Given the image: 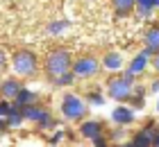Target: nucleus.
Here are the masks:
<instances>
[{"label": "nucleus", "mask_w": 159, "mask_h": 147, "mask_svg": "<svg viewBox=\"0 0 159 147\" xmlns=\"http://www.w3.org/2000/svg\"><path fill=\"white\" fill-rule=\"evenodd\" d=\"M157 111H159V93H157Z\"/></svg>", "instance_id": "obj_28"}, {"label": "nucleus", "mask_w": 159, "mask_h": 147, "mask_svg": "<svg viewBox=\"0 0 159 147\" xmlns=\"http://www.w3.org/2000/svg\"><path fill=\"white\" fill-rule=\"evenodd\" d=\"M70 66H73V57H70L68 50L55 48V50L48 52L46 61H43V70H46L48 77H57V75H61V72H68Z\"/></svg>", "instance_id": "obj_2"}, {"label": "nucleus", "mask_w": 159, "mask_h": 147, "mask_svg": "<svg viewBox=\"0 0 159 147\" xmlns=\"http://www.w3.org/2000/svg\"><path fill=\"white\" fill-rule=\"evenodd\" d=\"M111 2H114V9H116V14H120V16H127V14L134 9L136 0H111Z\"/></svg>", "instance_id": "obj_19"}, {"label": "nucleus", "mask_w": 159, "mask_h": 147, "mask_svg": "<svg viewBox=\"0 0 159 147\" xmlns=\"http://www.w3.org/2000/svg\"><path fill=\"white\" fill-rule=\"evenodd\" d=\"M75 82V75H73V70H68V72H61V75H57V77H50V84H52L55 88H66Z\"/></svg>", "instance_id": "obj_18"}, {"label": "nucleus", "mask_w": 159, "mask_h": 147, "mask_svg": "<svg viewBox=\"0 0 159 147\" xmlns=\"http://www.w3.org/2000/svg\"><path fill=\"white\" fill-rule=\"evenodd\" d=\"M70 70H73L75 79H91L96 77L100 70H102V63L98 61L96 57H77L73 59V66H70Z\"/></svg>", "instance_id": "obj_5"}, {"label": "nucleus", "mask_w": 159, "mask_h": 147, "mask_svg": "<svg viewBox=\"0 0 159 147\" xmlns=\"http://www.w3.org/2000/svg\"><path fill=\"white\" fill-rule=\"evenodd\" d=\"M0 84H2V79H0Z\"/></svg>", "instance_id": "obj_29"}, {"label": "nucleus", "mask_w": 159, "mask_h": 147, "mask_svg": "<svg viewBox=\"0 0 159 147\" xmlns=\"http://www.w3.org/2000/svg\"><path fill=\"white\" fill-rule=\"evenodd\" d=\"M64 141H66V131H55L52 138H50V143H52V145H59Z\"/></svg>", "instance_id": "obj_23"}, {"label": "nucleus", "mask_w": 159, "mask_h": 147, "mask_svg": "<svg viewBox=\"0 0 159 147\" xmlns=\"http://www.w3.org/2000/svg\"><path fill=\"white\" fill-rule=\"evenodd\" d=\"M152 54H155V50H152V48H150V45H143V50H141L139 54H134V59L129 61V66H127V68L123 70V72H127V75H129V77H134V79H136V77H141L143 72L148 70Z\"/></svg>", "instance_id": "obj_7"}, {"label": "nucleus", "mask_w": 159, "mask_h": 147, "mask_svg": "<svg viewBox=\"0 0 159 147\" xmlns=\"http://www.w3.org/2000/svg\"><path fill=\"white\" fill-rule=\"evenodd\" d=\"M102 134V122L100 120H84L82 124H80V136L82 138H96Z\"/></svg>", "instance_id": "obj_11"}, {"label": "nucleus", "mask_w": 159, "mask_h": 147, "mask_svg": "<svg viewBox=\"0 0 159 147\" xmlns=\"http://www.w3.org/2000/svg\"><path fill=\"white\" fill-rule=\"evenodd\" d=\"M100 63H102V70L111 72V75H116V72L123 70V57H120L118 52H107Z\"/></svg>", "instance_id": "obj_10"}, {"label": "nucleus", "mask_w": 159, "mask_h": 147, "mask_svg": "<svg viewBox=\"0 0 159 147\" xmlns=\"http://www.w3.org/2000/svg\"><path fill=\"white\" fill-rule=\"evenodd\" d=\"M66 20H55V23H50L48 25V32L50 34H64V32H66Z\"/></svg>", "instance_id": "obj_21"}, {"label": "nucleus", "mask_w": 159, "mask_h": 147, "mask_svg": "<svg viewBox=\"0 0 159 147\" xmlns=\"http://www.w3.org/2000/svg\"><path fill=\"white\" fill-rule=\"evenodd\" d=\"M134 91V77H129L127 72H116L109 82H107V97L114 102H127L129 95Z\"/></svg>", "instance_id": "obj_1"}, {"label": "nucleus", "mask_w": 159, "mask_h": 147, "mask_svg": "<svg viewBox=\"0 0 159 147\" xmlns=\"http://www.w3.org/2000/svg\"><path fill=\"white\" fill-rule=\"evenodd\" d=\"M146 93H148V88L134 84V91H132V95H129L127 102H132L134 109H143V106H146Z\"/></svg>", "instance_id": "obj_16"}, {"label": "nucleus", "mask_w": 159, "mask_h": 147, "mask_svg": "<svg viewBox=\"0 0 159 147\" xmlns=\"http://www.w3.org/2000/svg\"><path fill=\"white\" fill-rule=\"evenodd\" d=\"M61 115L66 118V120H84L86 118V111H89V102L84 97H80L75 93H66L61 97Z\"/></svg>", "instance_id": "obj_4"}, {"label": "nucleus", "mask_w": 159, "mask_h": 147, "mask_svg": "<svg viewBox=\"0 0 159 147\" xmlns=\"http://www.w3.org/2000/svg\"><path fill=\"white\" fill-rule=\"evenodd\" d=\"M157 129H159V124H157Z\"/></svg>", "instance_id": "obj_30"}, {"label": "nucleus", "mask_w": 159, "mask_h": 147, "mask_svg": "<svg viewBox=\"0 0 159 147\" xmlns=\"http://www.w3.org/2000/svg\"><path fill=\"white\" fill-rule=\"evenodd\" d=\"M155 134H157V129H155V127H146V129H141L139 134H134L132 145H134V147H150V145H152Z\"/></svg>", "instance_id": "obj_12"}, {"label": "nucleus", "mask_w": 159, "mask_h": 147, "mask_svg": "<svg viewBox=\"0 0 159 147\" xmlns=\"http://www.w3.org/2000/svg\"><path fill=\"white\" fill-rule=\"evenodd\" d=\"M86 102H89L91 106H105V95H102V93H98V91H93V93H89Z\"/></svg>", "instance_id": "obj_20"}, {"label": "nucleus", "mask_w": 159, "mask_h": 147, "mask_svg": "<svg viewBox=\"0 0 159 147\" xmlns=\"http://www.w3.org/2000/svg\"><path fill=\"white\" fill-rule=\"evenodd\" d=\"M20 88H23V84H20L16 77H7V79H2V84H0V97L14 100Z\"/></svg>", "instance_id": "obj_9"}, {"label": "nucleus", "mask_w": 159, "mask_h": 147, "mask_svg": "<svg viewBox=\"0 0 159 147\" xmlns=\"http://www.w3.org/2000/svg\"><path fill=\"white\" fill-rule=\"evenodd\" d=\"M152 145L159 147V129H157V134H155V138H152Z\"/></svg>", "instance_id": "obj_27"}, {"label": "nucleus", "mask_w": 159, "mask_h": 147, "mask_svg": "<svg viewBox=\"0 0 159 147\" xmlns=\"http://www.w3.org/2000/svg\"><path fill=\"white\" fill-rule=\"evenodd\" d=\"M134 9L141 18H148L152 16V11H159V0H136Z\"/></svg>", "instance_id": "obj_13"}, {"label": "nucleus", "mask_w": 159, "mask_h": 147, "mask_svg": "<svg viewBox=\"0 0 159 147\" xmlns=\"http://www.w3.org/2000/svg\"><path fill=\"white\" fill-rule=\"evenodd\" d=\"M148 93H155V95L159 93V77H157V79H152V82L148 84Z\"/></svg>", "instance_id": "obj_24"}, {"label": "nucleus", "mask_w": 159, "mask_h": 147, "mask_svg": "<svg viewBox=\"0 0 159 147\" xmlns=\"http://www.w3.org/2000/svg\"><path fill=\"white\" fill-rule=\"evenodd\" d=\"M9 109H11V100H7V97H0V118H7Z\"/></svg>", "instance_id": "obj_22"}, {"label": "nucleus", "mask_w": 159, "mask_h": 147, "mask_svg": "<svg viewBox=\"0 0 159 147\" xmlns=\"http://www.w3.org/2000/svg\"><path fill=\"white\" fill-rule=\"evenodd\" d=\"M7 127H20V124L25 122V118H23V106H18V104H14L11 102V109H9V113H7Z\"/></svg>", "instance_id": "obj_14"}, {"label": "nucleus", "mask_w": 159, "mask_h": 147, "mask_svg": "<svg viewBox=\"0 0 159 147\" xmlns=\"http://www.w3.org/2000/svg\"><path fill=\"white\" fill-rule=\"evenodd\" d=\"M11 102H14V104H18V106L34 104V102H37V93H34V91H30L27 86H23V88L18 91V95H16V97H14Z\"/></svg>", "instance_id": "obj_15"}, {"label": "nucleus", "mask_w": 159, "mask_h": 147, "mask_svg": "<svg viewBox=\"0 0 159 147\" xmlns=\"http://www.w3.org/2000/svg\"><path fill=\"white\" fill-rule=\"evenodd\" d=\"M111 120L118 124V127H127L136 120V109L127 106V104H118L116 109L111 111Z\"/></svg>", "instance_id": "obj_8"}, {"label": "nucleus", "mask_w": 159, "mask_h": 147, "mask_svg": "<svg viewBox=\"0 0 159 147\" xmlns=\"http://www.w3.org/2000/svg\"><path fill=\"white\" fill-rule=\"evenodd\" d=\"M23 118H25L27 122L39 124L41 129L55 127V120H52V115H50V111H48V109H43V106H39L37 102H34V104H25V106H23Z\"/></svg>", "instance_id": "obj_6"}, {"label": "nucleus", "mask_w": 159, "mask_h": 147, "mask_svg": "<svg viewBox=\"0 0 159 147\" xmlns=\"http://www.w3.org/2000/svg\"><path fill=\"white\" fill-rule=\"evenodd\" d=\"M152 70H155L157 75H159V50H157V52L152 54Z\"/></svg>", "instance_id": "obj_25"}, {"label": "nucleus", "mask_w": 159, "mask_h": 147, "mask_svg": "<svg viewBox=\"0 0 159 147\" xmlns=\"http://www.w3.org/2000/svg\"><path fill=\"white\" fill-rule=\"evenodd\" d=\"M7 63V54L2 52V50H0V68H2V66Z\"/></svg>", "instance_id": "obj_26"}, {"label": "nucleus", "mask_w": 159, "mask_h": 147, "mask_svg": "<svg viewBox=\"0 0 159 147\" xmlns=\"http://www.w3.org/2000/svg\"><path fill=\"white\" fill-rule=\"evenodd\" d=\"M143 43L150 45L157 52V50H159V25H152V27L146 29V34H143Z\"/></svg>", "instance_id": "obj_17"}, {"label": "nucleus", "mask_w": 159, "mask_h": 147, "mask_svg": "<svg viewBox=\"0 0 159 147\" xmlns=\"http://www.w3.org/2000/svg\"><path fill=\"white\" fill-rule=\"evenodd\" d=\"M11 70L16 77H34L39 72V59L32 50H16L11 57Z\"/></svg>", "instance_id": "obj_3"}]
</instances>
